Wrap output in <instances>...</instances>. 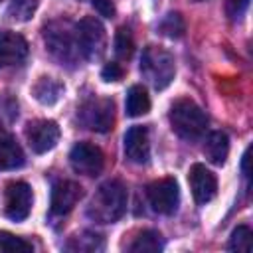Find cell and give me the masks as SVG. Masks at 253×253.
<instances>
[{
    "mask_svg": "<svg viewBox=\"0 0 253 253\" xmlns=\"http://www.w3.org/2000/svg\"><path fill=\"white\" fill-rule=\"evenodd\" d=\"M126 202L128 194L125 184L121 180H107L95 190L87 206V217L97 223H115L126 211Z\"/></svg>",
    "mask_w": 253,
    "mask_h": 253,
    "instance_id": "1",
    "label": "cell"
},
{
    "mask_svg": "<svg viewBox=\"0 0 253 253\" xmlns=\"http://www.w3.org/2000/svg\"><path fill=\"white\" fill-rule=\"evenodd\" d=\"M168 121L172 130L184 140H198L208 128V117L198 103L192 99H178L172 103Z\"/></svg>",
    "mask_w": 253,
    "mask_h": 253,
    "instance_id": "2",
    "label": "cell"
},
{
    "mask_svg": "<svg viewBox=\"0 0 253 253\" xmlns=\"http://www.w3.org/2000/svg\"><path fill=\"white\" fill-rule=\"evenodd\" d=\"M140 73L156 91L166 89L176 75L172 53L158 45H146L140 57Z\"/></svg>",
    "mask_w": 253,
    "mask_h": 253,
    "instance_id": "3",
    "label": "cell"
},
{
    "mask_svg": "<svg viewBox=\"0 0 253 253\" xmlns=\"http://www.w3.org/2000/svg\"><path fill=\"white\" fill-rule=\"evenodd\" d=\"M43 40H45L47 51L57 61H61V65L63 63H77V59H81L73 26L63 24V22H53V24L45 26Z\"/></svg>",
    "mask_w": 253,
    "mask_h": 253,
    "instance_id": "4",
    "label": "cell"
},
{
    "mask_svg": "<svg viewBox=\"0 0 253 253\" xmlns=\"http://www.w3.org/2000/svg\"><path fill=\"white\" fill-rule=\"evenodd\" d=\"M75 40H77V47L81 53V59H99L105 53V28L103 24L93 18H81L75 26Z\"/></svg>",
    "mask_w": 253,
    "mask_h": 253,
    "instance_id": "5",
    "label": "cell"
},
{
    "mask_svg": "<svg viewBox=\"0 0 253 253\" xmlns=\"http://www.w3.org/2000/svg\"><path fill=\"white\" fill-rule=\"evenodd\" d=\"M79 123L95 132H109L115 125V103L105 97H91L79 107Z\"/></svg>",
    "mask_w": 253,
    "mask_h": 253,
    "instance_id": "6",
    "label": "cell"
},
{
    "mask_svg": "<svg viewBox=\"0 0 253 253\" xmlns=\"http://www.w3.org/2000/svg\"><path fill=\"white\" fill-rule=\"evenodd\" d=\"M148 204L156 213L172 215L180 204V188L174 178H160L146 186Z\"/></svg>",
    "mask_w": 253,
    "mask_h": 253,
    "instance_id": "7",
    "label": "cell"
},
{
    "mask_svg": "<svg viewBox=\"0 0 253 253\" xmlns=\"http://www.w3.org/2000/svg\"><path fill=\"white\" fill-rule=\"evenodd\" d=\"M71 168L83 176H97L105 168V154L91 142H77L69 152Z\"/></svg>",
    "mask_w": 253,
    "mask_h": 253,
    "instance_id": "8",
    "label": "cell"
},
{
    "mask_svg": "<svg viewBox=\"0 0 253 253\" xmlns=\"http://www.w3.org/2000/svg\"><path fill=\"white\" fill-rule=\"evenodd\" d=\"M26 138L30 148L36 154H43L47 150H51L57 140H59V126L55 121H47V119H38V121H30L26 125Z\"/></svg>",
    "mask_w": 253,
    "mask_h": 253,
    "instance_id": "9",
    "label": "cell"
},
{
    "mask_svg": "<svg viewBox=\"0 0 253 253\" xmlns=\"http://www.w3.org/2000/svg\"><path fill=\"white\" fill-rule=\"evenodd\" d=\"M32 210V188L26 182H10L4 192V211L14 221H24Z\"/></svg>",
    "mask_w": 253,
    "mask_h": 253,
    "instance_id": "10",
    "label": "cell"
},
{
    "mask_svg": "<svg viewBox=\"0 0 253 253\" xmlns=\"http://www.w3.org/2000/svg\"><path fill=\"white\" fill-rule=\"evenodd\" d=\"M83 198V188L73 180H57L51 186L49 211L53 215H67Z\"/></svg>",
    "mask_w": 253,
    "mask_h": 253,
    "instance_id": "11",
    "label": "cell"
},
{
    "mask_svg": "<svg viewBox=\"0 0 253 253\" xmlns=\"http://www.w3.org/2000/svg\"><path fill=\"white\" fill-rule=\"evenodd\" d=\"M188 182H190V188H192V196H194L196 204H200V206L211 202L217 194V178L204 164H194L190 168Z\"/></svg>",
    "mask_w": 253,
    "mask_h": 253,
    "instance_id": "12",
    "label": "cell"
},
{
    "mask_svg": "<svg viewBox=\"0 0 253 253\" xmlns=\"http://www.w3.org/2000/svg\"><path fill=\"white\" fill-rule=\"evenodd\" d=\"M28 42L16 32H0V69L20 65L28 57Z\"/></svg>",
    "mask_w": 253,
    "mask_h": 253,
    "instance_id": "13",
    "label": "cell"
},
{
    "mask_svg": "<svg viewBox=\"0 0 253 253\" xmlns=\"http://www.w3.org/2000/svg\"><path fill=\"white\" fill-rule=\"evenodd\" d=\"M125 154L134 164H146L150 160L148 128L134 125L125 132Z\"/></svg>",
    "mask_w": 253,
    "mask_h": 253,
    "instance_id": "14",
    "label": "cell"
},
{
    "mask_svg": "<svg viewBox=\"0 0 253 253\" xmlns=\"http://www.w3.org/2000/svg\"><path fill=\"white\" fill-rule=\"evenodd\" d=\"M26 162L24 150L14 134L0 128V170H16Z\"/></svg>",
    "mask_w": 253,
    "mask_h": 253,
    "instance_id": "15",
    "label": "cell"
},
{
    "mask_svg": "<svg viewBox=\"0 0 253 253\" xmlns=\"http://www.w3.org/2000/svg\"><path fill=\"white\" fill-rule=\"evenodd\" d=\"M204 154L215 166L225 164L227 154H229V138H227V134L221 132V130L210 132V136L206 138V144H204Z\"/></svg>",
    "mask_w": 253,
    "mask_h": 253,
    "instance_id": "16",
    "label": "cell"
},
{
    "mask_svg": "<svg viewBox=\"0 0 253 253\" xmlns=\"http://www.w3.org/2000/svg\"><path fill=\"white\" fill-rule=\"evenodd\" d=\"M63 93V85L59 81H55L53 77H40L34 87H32V95L42 103V105H53L59 101Z\"/></svg>",
    "mask_w": 253,
    "mask_h": 253,
    "instance_id": "17",
    "label": "cell"
},
{
    "mask_svg": "<svg viewBox=\"0 0 253 253\" xmlns=\"http://www.w3.org/2000/svg\"><path fill=\"white\" fill-rule=\"evenodd\" d=\"M103 249H105V241L95 231H81L65 243V251H77V253H95Z\"/></svg>",
    "mask_w": 253,
    "mask_h": 253,
    "instance_id": "18",
    "label": "cell"
},
{
    "mask_svg": "<svg viewBox=\"0 0 253 253\" xmlns=\"http://www.w3.org/2000/svg\"><path fill=\"white\" fill-rule=\"evenodd\" d=\"M126 115L128 117H142L150 111V97L142 85H132L126 93Z\"/></svg>",
    "mask_w": 253,
    "mask_h": 253,
    "instance_id": "19",
    "label": "cell"
},
{
    "mask_svg": "<svg viewBox=\"0 0 253 253\" xmlns=\"http://www.w3.org/2000/svg\"><path fill=\"white\" fill-rule=\"evenodd\" d=\"M162 247H164L162 235L158 231H154V229H144L134 237V241L126 249L134 251V253H144V251L154 253V251H162Z\"/></svg>",
    "mask_w": 253,
    "mask_h": 253,
    "instance_id": "20",
    "label": "cell"
},
{
    "mask_svg": "<svg viewBox=\"0 0 253 253\" xmlns=\"http://www.w3.org/2000/svg\"><path fill=\"white\" fill-rule=\"evenodd\" d=\"M158 32L170 40H178L184 36L186 32V24H184V18L178 14V12H168L160 22H158Z\"/></svg>",
    "mask_w": 253,
    "mask_h": 253,
    "instance_id": "21",
    "label": "cell"
},
{
    "mask_svg": "<svg viewBox=\"0 0 253 253\" xmlns=\"http://www.w3.org/2000/svg\"><path fill=\"white\" fill-rule=\"evenodd\" d=\"M38 10V0H12L6 14L14 22H28Z\"/></svg>",
    "mask_w": 253,
    "mask_h": 253,
    "instance_id": "22",
    "label": "cell"
},
{
    "mask_svg": "<svg viewBox=\"0 0 253 253\" xmlns=\"http://www.w3.org/2000/svg\"><path fill=\"white\" fill-rule=\"evenodd\" d=\"M227 249L247 253L251 249V227L249 225H237L231 231V237L227 241Z\"/></svg>",
    "mask_w": 253,
    "mask_h": 253,
    "instance_id": "23",
    "label": "cell"
},
{
    "mask_svg": "<svg viewBox=\"0 0 253 253\" xmlns=\"http://www.w3.org/2000/svg\"><path fill=\"white\" fill-rule=\"evenodd\" d=\"M134 49V42H132V34L128 28H119L117 36H115V53L119 59H128L132 55Z\"/></svg>",
    "mask_w": 253,
    "mask_h": 253,
    "instance_id": "24",
    "label": "cell"
},
{
    "mask_svg": "<svg viewBox=\"0 0 253 253\" xmlns=\"http://www.w3.org/2000/svg\"><path fill=\"white\" fill-rule=\"evenodd\" d=\"M0 249L6 253H18V251H34V245L8 231H0Z\"/></svg>",
    "mask_w": 253,
    "mask_h": 253,
    "instance_id": "25",
    "label": "cell"
},
{
    "mask_svg": "<svg viewBox=\"0 0 253 253\" xmlns=\"http://www.w3.org/2000/svg\"><path fill=\"white\" fill-rule=\"evenodd\" d=\"M249 6V0H225V14L229 20H241Z\"/></svg>",
    "mask_w": 253,
    "mask_h": 253,
    "instance_id": "26",
    "label": "cell"
},
{
    "mask_svg": "<svg viewBox=\"0 0 253 253\" xmlns=\"http://www.w3.org/2000/svg\"><path fill=\"white\" fill-rule=\"evenodd\" d=\"M123 67L117 63V61H113V63H107L105 67H103V71H101V77L105 79V81H119L121 77H123Z\"/></svg>",
    "mask_w": 253,
    "mask_h": 253,
    "instance_id": "27",
    "label": "cell"
},
{
    "mask_svg": "<svg viewBox=\"0 0 253 253\" xmlns=\"http://www.w3.org/2000/svg\"><path fill=\"white\" fill-rule=\"evenodd\" d=\"M89 2H91V6H93L101 16H105V18H113V16H115V6H113L111 0H89Z\"/></svg>",
    "mask_w": 253,
    "mask_h": 253,
    "instance_id": "28",
    "label": "cell"
},
{
    "mask_svg": "<svg viewBox=\"0 0 253 253\" xmlns=\"http://www.w3.org/2000/svg\"><path fill=\"white\" fill-rule=\"evenodd\" d=\"M192 2H204V0H192Z\"/></svg>",
    "mask_w": 253,
    "mask_h": 253,
    "instance_id": "29",
    "label": "cell"
}]
</instances>
